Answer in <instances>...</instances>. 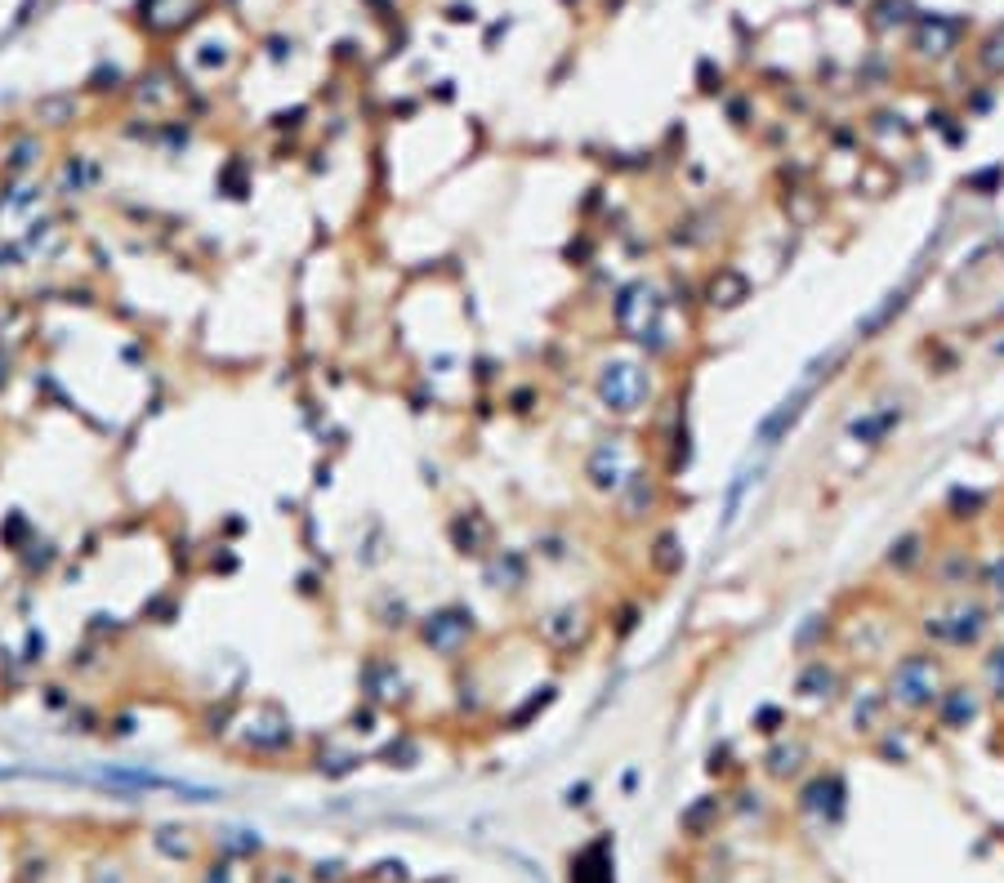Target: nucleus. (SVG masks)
Instances as JSON below:
<instances>
[{
	"mask_svg": "<svg viewBox=\"0 0 1004 883\" xmlns=\"http://www.w3.org/2000/svg\"><path fill=\"white\" fill-rule=\"evenodd\" d=\"M483 584L496 589V594H522L532 584V558L522 549H492L483 558Z\"/></svg>",
	"mask_w": 1004,
	"mask_h": 883,
	"instance_id": "11",
	"label": "nucleus"
},
{
	"mask_svg": "<svg viewBox=\"0 0 1004 883\" xmlns=\"http://www.w3.org/2000/svg\"><path fill=\"white\" fill-rule=\"evenodd\" d=\"M987 505V496H978V491H955V500H951V509H982Z\"/></svg>",
	"mask_w": 1004,
	"mask_h": 883,
	"instance_id": "34",
	"label": "nucleus"
},
{
	"mask_svg": "<svg viewBox=\"0 0 1004 883\" xmlns=\"http://www.w3.org/2000/svg\"><path fill=\"white\" fill-rule=\"evenodd\" d=\"M648 567L661 576V580H675L684 567H688V554H684V540L675 531H656L652 545H648Z\"/></svg>",
	"mask_w": 1004,
	"mask_h": 883,
	"instance_id": "18",
	"label": "nucleus"
},
{
	"mask_svg": "<svg viewBox=\"0 0 1004 883\" xmlns=\"http://www.w3.org/2000/svg\"><path fill=\"white\" fill-rule=\"evenodd\" d=\"M902 420H906L902 407H871V411H862V415L848 424V437L857 442V447H880V442H884Z\"/></svg>",
	"mask_w": 1004,
	"mask_h": 883,
	"instance_id": "17",
	"label": "nucleus"
},
{
	"mask_svg": "<svg viewBox=\"0 0 1004 883\" xmlns=\"http://www.w3.org/2000/svg\"><path fill=\"white\" fill-rule=\"evenodd\" d=\"M991 633V607L978 598H955L946 612L924 620V638L933 648H951V652H969L982 648Z\"/></svg>",
	"mask_w": 1004,
	"mask_h": 883,
	"instance_id": "5",
	"label": "nucleus"
},
{
	"mask_svg": "<svg viewBox=\"0 0 1004 883\" xmlns=\"http://www.w3.org/2000/svg\"><path fill=\"white\" fill-rule=\"evenodd\" d=\"M415 638H420V648L428 656H438V661H460L469 648H473V638H477V616L473 607L464 603H443L434 612H424L415 616Z\"/></svg>",
	"mask_w": 1004,
	"mask_h": 883,
	"instance_id": "4",
	"label": "nucleus"
},
{
	"mask_svg": "<svg viewBox=\"0 0 1004 883\" xmlns=\"http://www.w3.org/2000/svg\"><path fill=\"white\" fill-rule=\"evenodd\" d=\"M447 545L460 558H477V563H483L496 549V522L483 509H456L447 518Z\"/></svg>",
	"mask_w": 1004,
	"mask_h": 883,
	"instance_id": "9",
	"label": "nucleus"
},
{
	"mask_svg": "<svg viewBox=\"0 0 1004 883\" xmlns=\"http://www.w3.org/2000/svg\"><path fill=\"white\" fill-rule=\"evenodd\" d=\"M946 692V669H942V656L929 652V648H916L906 652L893 669H888V682H884V697L888 705L906 710V714H924L942 701Z\"/></svg>",
	"mask_w": 1004,
	"mask_h": 883,
	"instance_id": "2",
	"label": "nucleus"
},
{
	"mask_svg": "<svg viewBox=\"0 0 1004 883\" xmlns=\"http://www.w3.org/2000/svg\"><path fill=\"white\" fill-rule=\"evenodd\" d=\"M264 714L268 718H246L242 723V746L251 750V754H264V759H277V754H286L295 746V723L286 718L277 705H264Z\"/></svg>",
	"mask_w": 1004,
	"mask_h": 883,
	"instance_id": "10",
	"label": "nucleus"
},
{
	"mask_svg": "<svg viewBox=\"0 0 1004 883\" xmlns=\"http://www.w3.org/2000/svg\"><path fill=\"white\" fill-rule=\"evenodd\" d=\"M536 558L563 563V558H567V549H563V535H541V540H536Z\"/></svg>",
	"mask_w": 1004,
	"mask_h": 883,
	"instance_id": "32",
	"label": "nucleus"
},
{
	"mask_svg": "<svg viewBox=\"0 0 1004 883\" xmlns=\"http://www.w3.org/2000/svg\"><path fill=\"white\" fill-rule=\"evenodd\" d=\"M585 482L590 491H598V496H616L620 486H626V477L634 473L630 464V451H626V437H598L590 456H585Z\"/></svg>",
	"mask_w": 1004,
	"mask_h": 883,
	"instance_id": "7",
	"label": "nucleus"
},
{
	"mask_svg": "<svg viewBox=\"0 0 1004 883\" xmlns=\"http://www.w3.org/2000/svg\"><path fill=\"white\" fill-rule=\"evenodd\" d=\"M987 678H991L995 692H1004V648H995V652L987 656Z\"/></svg>",
	"mask_w": 1004,
	"mask_h": 883,
	"instance_id": "33",
	"label": "nucleus"
},
{
	"mask_svg": "<svg viewBox=\"0 0 1004 883\" xmlns=\"http://www.w3.org/2000/svg\"><path fill=\"white\" fill-rule=\"evenodd\" d=\"M938 576H942V589H965V584L973 580V563H969L965 554H955Z\"/></svg>",
	"mask_w": 1004,
	"mask_h": 883,
	"instance_id": "27",
	"label": "nucleus"
},
{
	"mask_svg": "<svg viewBox=\"0 0 1004 883\" xmlns=\"http://www.w3.org/2000/svg\"><path fill=\"white\" fill-rule=\"evenodd\" d=\"M634 625H639V607H626V612H620V625H616V633L626 638V633H634Z\"/></svg>",
	"mask_w": 1004,
	"mask_h": 883,
	"instance_id": "35",
	"label": "nucleus"
},
{
	"mask_svg": "<svg viewBox=\"0 0 1004 883\" xmlns=\"http://www.w3.org/2000/svg\"><path fill=\"white\" fill-rule=\"evenodd\" d=\"M839 669L826 661V656H808L803 665H799V674H795V692L803 697V701H826L831 692H839Z\"/></svg>",
	"mask_w": 1004,
	"mask_h": 883,
	"instance_id": "16",
	"label": "nucleus"
},
{
	"mask_svg": "<svg viewBox=\"0 0 1004 883\" xmlns=\"http://www.w3.org/2000/svg\"><path fill=\"white\" fill-rule=\"evenodd\" d=\"M933 710H938L942 727H951V731L969 727V723L978 718V710H982L978 687H969V682H946V692H942V701H938Z\"/></svg>",
	"mask_w": 1004,
	"mask_h": 883,
	"instance_id": "15",
	"label": "nucleus"
},
{
	"mask_svg": "<svg viewBox=\"0 0 1004 883\" xmlns=\"http://www.w3.org/2000/svg\"><path fill=\"white\" fill-rule=\"evenodd\" d=\"M554 697H558V687L554 682H545V687H536V692L528 697V701H522L518 710H509V727H528L536 714H545L549 705H554Z\"/></svg>",
	"mask_w": 1004,
	"mask_h": 883,
	"instance_id": "25",
	"label": "nucleus"
},
{
	"mask_svg": "<svg viewBox=\"0 0 1004 883\" xmlns=\"http://www.w3.org/2000/svg\"><path fill=\"white\" fill-rule=\"evenodd\" d=\"M812 402V384L803 379L795 392H790V398H782L769 415H763L759 420V428H754V442H759V447L763 451H773V447H782V442H786V433L799 424V415H803V407Z\"/></svg>",
	"mask_w": 1004,
	"mask_h": 883,
	"instance_id": "12",
	"label": "nucleus"
},
{
	"mask_svg": "<svg viewBox=\"0 0 1004 883\" xmlns=\"http://www.w3.org/2000/svg\"><path fill=\"white\" fill-rule=\"evenodd\" d=\"M36 117H55L50 125H68L72 121V98H45V104H36Z\"/></svg>",
	"mask_w": 1004,
	"mask_h": 883,
	"instance_id": "29",
	"label": "nucleus"
},
{
	"mask_svg": "<svg viewBox=\"0 0 1004 883\" xmlns=\"http://www.w3.org/2000/svg\"><path fill=\"white\" fill-rule=\"evenodd\" d=\"M594 398L607 415L630 420L652 402V366L639 358H607L594 375Z\"/></svg>",
	"mask_w": 1004,
	"mask_h": 883,
	"instance_id": "3",
	"label": "nucleus"
},
{
	"mask_svg": "<svg viewBox=\"0 0 1004 883\" xmlns=\"http://www.w3.org/2000/svg\"><path fill=\"white\" fill-rule=\"evenodd\" d=\"M884 705H888V697H867V701H857V705H852L857 731H875V718L884 714Z\"/></svg>",
	"mask_w": 1004,
	"mask_h": 883,
	"instance_id": "28",
	"label": "nucleus"
},
{
	"mask_svg": "<svg viewBox=\"0 0 1004 883\" xmlns=\"http://www.w3.org/2000/svg\"><path fill=\"white\" fill-rule=\"evenodd\" d=\"M36 157H40V143H19V147H14L10 170H14V174H23V170H32V166H36Z\"/></svg>",
	"mask_w": 1004,
	"mask_h": 883,
	"instance_id": "31",
	"label": "nucleus"
},
{
	"mask_svg": "<svg viewBox=\"0 0 1004 883\" xmlns=\"http://www.w3.org/2000/svg\"><path fill=\"white\" fill-rule=\"evenodd\" d=\"M94 183H99V166H89L85 157H76V161H68L59 192H63V196H85Z\"/></svg>",
	"mask_w": 1004,
	"mask_h": 883,
	"instance_id": "24",
	"label": "nucleus"
},
{
	"mask_svg": "<svg viewBox=\"0 0 1004 883\" xmlns=\"http://www.w3.org/2000/svg\"><path fill=\"white\" fill-rule=\"evenodd\" d=\"M571 883H612L607 844H594V848H585L577 861H571Z\"/></svg>",
	"mask_w": 1004,
	"mask_h": 883,
	"instance_id": "21",
	"label": "nucleus"
},
{
	"mask_svg": "<svg viewBox=\"0 0 1004 883\" xmlns=\"http://www.w3.org/2000/svg\"><path fill=\"white\" fill-rule=\"evenodd\" d=\"M982 584H987V594H991L995 603H1004V558H995V563L982 571Z\"/></svg>",
	"mask_w": 1004,
	"mask_h": 883,
	"instance_id": "30",
	"label": "nucleus"
},
{
	"mask_svg": "<svg viewBox=\"0 0 1004 883\" xmlns=\"http://www.w3.org/2000/svg\"><path fill=\"white\" fill-rule=\"evenodd\" d=\"M906 304H911V286H897V290H888L884 294V304L880 309H871L862 322H857V339H880L902 313H906Z\"/></svg>",
	"mask_w": 1004,
	"mask_h": 883,
	"instance_id": "19",
	"label": "nucleus"
},
{
	"mask_svg": "<svg viewBox=\"0 0 1004 883\" xmlns=\"http://www.w3.org/2000/svg\"><path fill=\"white\" fill-rule=\"evenodd\" d=\"M701 300H705L710 309L728 313V309H737V304H746V300H750V277H746L741 268L724 264L719 273H710V281H705V290H701Z\"/></svg>",
	"mask_w": 1004,
	"mask_h": 883,
	"instance_id": "14",
	"label": "nucleus"
},
{
	"mask_svg": "<svg viewBox=\"0 0 1004 883\" xmlns=\"http://www.w3.org/2000/svg\"><path fill=\"white\" fill-rule=\"evenodd\" d=\"M924 563H929V549H924V535H920V531L897 535L893 545H888V554H884V567L897 571V576H911V571H920Z\"/></svg>",
	"mask_w": 1004,
	"mask_h": 883,
	"instance_id": "20",
	"label": "nucleus"
},
{
	"mask_svg": "<svg viewBox=\"0 0 1004 883\" xmlns=\"http://www.w3.org/2000/svg\"><path fill=\"white\" fill-rule=\"evenodd\" d=\"M590 629H594V620H590V612L581 603L554 607V612H545L536 620V638H541L549 652H577V648H585L590 643Z\"/></svg>",
	"mask_w": 1004,
	"mask_h": 883,
	"instance_id": "8",
	"label": "nucleus"
},
{
	"mask_svg": "<svg viewBox=\"0 0 1004 883\" xmlns=\"http://www.w3.org/2000/svg\"><path fill=\"white\" fill-rule=\"evenodd\" d=\"M215 188H219L223 196H232V202H242V196L251 192V183H246V174H242V161H228V166L215 174Z\"/></svg>",
	"mask_w": 1004,
	"mask_h": 883,
	"instance_id": "26",
	"label": "nucleus"
},
{
	"mask_svg": "<svg viewBox=\"0 0 1004 883\" xmlns=\"http://www.w3.org/2000/svg\"><path fill=\"white\" fill-rule=\"evenodd\" d=\"M358 692H362V701L375 705V710H394V705L407 701L411 682H407V669L398 665V656L371 652V656H362V665H358Z\"/></svg>",
	"mask_w": 1004,
	"mask_h": 883,
	"instance_id": "6",
	"label": "nucleus"
},
{
	"mask_svg": "<svg viewBox=\"0 0 1004 883\" xmlns=\"http://www.w3.org/2000/svg\"><path fill=\"white\" fill-rule=\"evenodd\" d=\"M665 294L648 281V277H634L626 281L616 294H612V322L620 335H630L648 358H661L669 353V339H665Z\"/></svg>",
	"mask_w": 1004,
	"mask_h": 883,
	"instance_id": "1",
	"label": "nucleus"
},
{
	"mask_svg": "<svg viewBox=\"0 0 1004 883\" xmlns=\"http://www.w3.org/2000/svg\"><path fill=\"white\" fill-rule=\"evenodd\" d=\"M371 616H375V625L385 629V633H402V629H411V625H415V616H411V607H407V598H402V594H379Z\"/></svg>",
	"mask_w": 1004,
	"mask_h": 883,
	"instance_id": "22",
	"label": "nucleus"
},
{
	"mask_svg": "<svg viewBox=\"0 0 1004 883\" xmlns=\"http://www.w3.org/2000/svg\"><path fill=\"white\" fill-rule=\"evenodd\" d=\"M661 477L656 473H648V469H634L630 477H626V486L616 491V500H620V518L626 522H643V518H652L656 509H661Z\"/></svg>",
	"mask_w": 1004,
	"mask_h": 883,
	"instance_id": "13",
	"label": "nucleus"
},
{
	"mask_svg": "<svg viewBox=\"0 0 1004 883\" xmlns=\"http://www.w3.org/2000/svg\"><path fill=\"white\" fill-rule=\"evenodd\" d=\"M826 638H831V616H808V620L795 629L790 648H795V656H818V652L826 648Z\"/></svg>",
	"mask_w": 1004,
	"mask_h": 883,
	"instance_id": "23",
	"label": "nucleus"
}]
</instances>
